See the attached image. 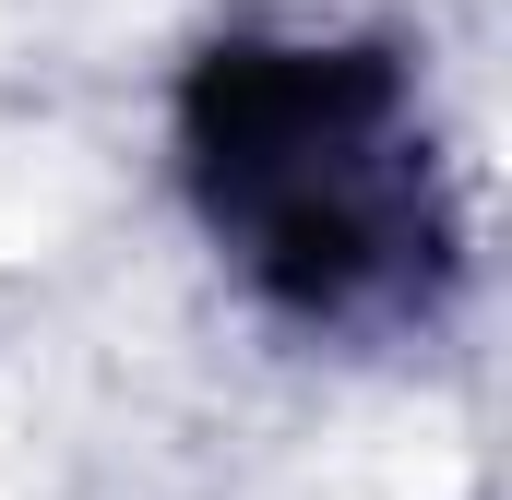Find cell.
<instances>
[{
	"label": "cell",
	"mask_w": 512,
	"mask_h": 500,
	"mask_svg": "<svg viewBox=\"0 0 512 500\" xmlns=\"http://www.w3.org/2000/svg\"><path fill=\"white\" fill-rule=\"evenodd\" d=\"M179 179L239 286L298 334H417L465 250L417 72L382 36H203L179 72Z\"/></svg>",
	"instance_id": "obj_1"
}]
</instances>
